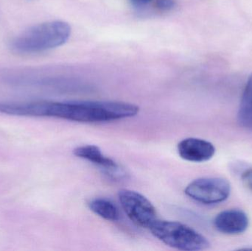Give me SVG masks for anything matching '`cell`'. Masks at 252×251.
<instances>
[{
	"mask_svg": "<svg viewBox=\"0 0 252 251\" xmlns=\"http://www.w3.org/2000/svg\"><path fill=\"white\" fill-rule=\"evenodd\" d=\"M136 105L118 101H36L1 103L0 112L17 116H47L84 123L112 122L133 117Z\"/></svg>",
	"mask_w": 252,
	"mask_h": 251,
	"instance_id": "cell-1",
	"label": "cell"
},
{
	"mask_svg": "<svg viewBox=\"0 0 252 251\" xmlns=\"http://www.w3.org/2000/svg\"><path fill=\"white\" fill-rule=\"evenodd\" d=\"M70 35L71 27L66 22H44L16 35L10 41L9 47L16 54H36L63 45Z\"/></svg>",
	"mask_w": 252,
	"mask_h": 251,
	"instance_id": "cell-2",
	"label": "cell"
},
{
	"mask_svg": "<svg viewBox=\"0 0 252 251\" xmlns=\"http://www.w3.org/2000/svg\"><path fill=\"white\" fill-rule=\"evenodd\" d=\"M149 229L156 238L177 250L204 251L210 246L204 236L182 223L157 219Z\"/></svg>",
	"mask_w": 252,
	"mask_h": 251,
	"instance_id": "cell-3",
	"label": "cell"
},
{
	"mask_svg": "<svg viewBox=\"0 0 252 251\" xmlns=\"http://www.w3.org/2000/svg\"><path fill=\"white\" fill-rule=\"evenodd\" d=\"M230 183L223 178H201L188 184L185 193L198 203L205 205L219 204L229 197Z\"/></svg>",
	"mask_w": 252,
	"mask_h": 251,
	"instance_id": "cell-4",
	"label": "cell"
},
{
	"mask_svg": "<svg viewBox=\"0 0 252 251\" xmlns=\"http://www.w3.org/2000/svg\"><path fill=\"white\" fill-rule=\"evenodd\" d=\"M118 198L127 218L137 226L149 228L157 221L156 208L140 193L125 189L118 193Z\"/></svg>",
	"mask_w": 252,
	"mask_h": 251,
	"instance_id": "cell-5",
	"label": "cell"
},
{
	"mask_svg": "<svg viewBox=\"0 0 252 251\" xmlns=\"http://www.w3.org/2000/svg\"><path fill=\"white\" fill-rule=\"evenodd\" d=\"M177 149L182 159L198 163L210 160L216 153L211 142L198 138L185 139L179 143Z\"/></svg>",
	"mask_w": 252,
	"mask_h": 251,
	"instance_id": "cell-6",
	"label": "cell"
},
{
	"mask_svg": "<svg viewBox=\"0 0 252 251\" xmlns=\"http://www.w3.org/2000/svg\"><path fill=\"white\" fill-rule=\"evenodd\" d=\"M248 216L241 209H228L219 213L214 220L216 229L222 234L237 235L243 234L249 227Z\"/></svg>",
	"mask_w": 252,
	"mask_h": 251,
	"instance_id": "cell-7",
	"label": "cell"
},
{
	"mask_svg": "<svg viewBox=\"0 0 252 251\" xmlns=\"http://www.w3.org/2000/svg\"><path fill=\"white\" fill-rule=\"evenodd\" d=\"M74 155L80 159L91 162L93 165L103 168L110 175H118L121 172L119 165L110 158L104 156L101 150L96 145H83L76 147Z\"/></svg>",
	"mask_w": 252,
	"mask_h": 251,
	"instance_id": "cell-8",
	"label": "cell"
},
{
	"mask_svg": "<svg viewBox=\"0 0 252 251\" xmlns=\"http://www.w3.org/2000/svg\"><path fill=\"white\" fill-rule=\"evenodd\" d=\"M238 120L241 126L252 130V73L249 78L241 98Z\"/></svg>",
	"mask_w": 252,
	"mask_h": 251,
	"instance_id": "cell-9",
	"label": "cell"
},
{
	"mask_svg": "<svg viewBox=\"0 0 252 251\" xmlns=\"http://www.w3.org/2000/svg\"><path fill=\"white\" fill-rule=\"evenodd\" d=\"M89 206L92 212L106 221L115 222L119 221L121 218L119 209L116 205L109 199L103 197L94 199L90 202Z\"/></svg>",
	"mask_w": 252,
	"mask_h": 251,
	"instance_id": "cell-10",
	"label": "cell"
},
{
	"mask_svg": "<svg viewBox=\"0 0 252 251\" xmlns=\"http://www.w3.org/2000/svg\"><path fill=\"white\" fill-rule=\"evenodd\" d=\"M151 4L154 10L158 13H167L171 11L177 5L176 0H154Z\"/></svg>",
	"mask_w": 252,
	"mask_h": 251,
	"instance_id": "cell-11",
	"label": "cell"
},
{
	"mask_svg": "<svg viewBox=\"0 0 252 251\" xmlns=\"http://www.w3.org/2000/svg\"><path fill=\"white\" fill-rule=\"evenodd\" d=\"M241 180L244 183V185L252 192V167L249 168L242 174Z\"/></svg>",
	"mask_w": 252,
	"mask_h": 251,
	"instance_id": "cell-12",
	"label": "cell"
},
{
	"mask_svg": "<svg viewBox=\"0 0 252 251\" xmlns=\"http://www.w3.org/2000/svg\"><path fill=\"white\" fill-rule=\"evenodd\" d=\"M154 0H129L130 4L135 7H143L149 5Z\"/></svg>",
	"mask_w": 252,
	"mask_h": 251,
	"instance_id": "cell-13",
	"label": "cell"
}]
</instances>
